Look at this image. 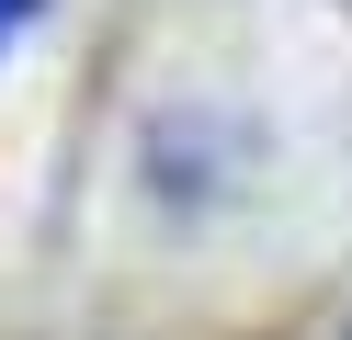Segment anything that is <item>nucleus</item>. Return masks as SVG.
<instances>
[{
    "label": "nucleus",
    "mask_w": 352,
    "mask_h": 340,
    "mask_svg": "<svg viewBox=\"0 0 352 340\" xmlns=\"http://www.w3.org/2000/svg\"><path fill=\"white\" fill-rule=\"evenodd\" d=\"M34 12H46V0H0V45L23 34V23H34Z\"/></svg>",
    "instance_id": "1"
}]
</instances>
